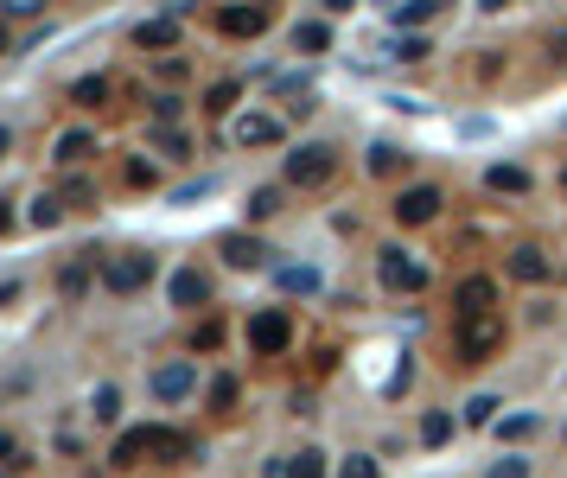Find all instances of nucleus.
I'll return each instance as SVG.
<instances>
[{"label":"nucleus","mask_w":567,"mask_h":478,"mask_svg":"<svg viewBox=\"0 0 567 478\" xmlns=\"http://www.w3.org/2000/svg\"><path fill=\"white\" fill-rule=\"evenodd\" d=\"M332 173H338V147H325V141H306L287 153V185H300V192L332 185Z\"/></svg>","instance_id":"1"},{"label":"nucleus","mask_w":567,"mask_h":478,"mask_svg":"<svg viewBox=\"0 0 567 478\" xmlns=\"http://www.w3.org/2000/svg\"><path fill=\"white\" fill-rule=\"evenodd\" d=\"M504 345V319L497 313H459V364H485Z\"/></svg>","instance_id":"2"},{"label":"nucleus","mask_w":567,"mask_h":478,"mask_svg":"<svg viewBox=\"0 0 567 478\" xmlns=\"http://www.w3.org/2000/svg\"><path fill=\"white\" fill-rule=\"evenodd\" d=\"M153 255L147 249H122V255H109V262H102V287H109V294H141V287L153 281Z\"/></svg>","instance_id":"3"},{"label":"nucleus","mask_w":567,"mask_h":478,"mask_svg":"<svg viewBox=\"0 0 567 478\" xmlns=\"http://www.w3.org/2000/svg\"><path fill=\"white\" fill-rule=\"evenodd\" d=\"M287 345H294V319H287L281 306H268V313L249 319V351L255 357H281Z\"/></svg>","instance_id":"4"},{"label":"nucleus","mask_w":567,"mask_h":478,"mask_svg":"<svg viewBox=\"0 0 567 478\" xmlns=\"http://www.w3.org/2000/svg\"><path fill=\"white\" fill-rule=\"evenodd\" d=\"M389 211H395V224H408V230L434 224V217H440V192H434V185H408V192H395Z\"/></svg>","instance_id":"5"},{"label":"nucleus","mask_w":567,"mask_h":478,"mask_svg":"<svg viewBox=\"0 0 567 478\" xmlns=\"http://www.w3.org/2000/svg\"><path fill=\"white\" fill-rule=\"evenodd\" d=\"M383 287H395V294H421V287H427V268H421L408 249H383Z\"/></svg>","instance_id":"6"},{"label":"nucleus","mask_w":567,"mask_h":478,"mask_svg":"<svg viewBox=\"0 0 567 478\" xmlns=\"http://www.w3.org/2000/svg\"><path fill=\"white\" fill-rule=\"evenodd\" d=\"M217 32H230V39H262L268 32V0H255V7H217Z\"/></svg>","instance_id":"7"},{"label":"nucleus","mask_w":567,"mask_h":478,"mask_svg":"<svg viewBox=\"0 0 567 478\" xmlns=\"http://www.w3.org/2000/svg\"><path fill=\"white\" fill-rule=\"evenodd\" d=\"M192 389H198V370L192 364H160V370H153V396H160V402H185Z\"/></svg>","instance_id":"8"},{"label":"nucleus","mask_w":567,"mask_h":478,"mask_svg":"<svg viewBox=\"0 0 567 478\" xmlns=\"http://www.w3.org/2000/svg\"><path fill=\"white\" fill-rule=\"evenodd\" d=\"M134 45H141V51H173V45H179V13L141 20V26H134Z\"/></svg>","instance_id":"9"},{"label":"nucleus","mask_w":567,"mask_h":478,"mask_svg":"<svg viewBox=\"0 0 567 478\" xmlns=\"http://www.w3.org/2000/svg\"><path fill=\"white\" fill-rule=\"evenodd\" d=\"M236 147H274L281 141V122H274V115H236Z\"/></svg>","instance_id":"10"},{"label":"nucleus","mask_w":567,"mask_h":478,"mask_svg":"<svg viewBox=\"0 0 567 478\" xmlns=\"http://www.w3.org/2000/svg\"><path fill=\"white\" fill-rule=\"evenodd\" d=\"M459 313H497V281L491 275L459 281Z\"/></svg>","instance_id":"11"},{"label":"nucleus","mask_w":567,"mask_h":478,"mask_svg":"<svg viewBox=\"0 0 567 478\" xmlns=\"http://www.w3.org/2000/svg\"><path fill=\"white\" fill-rule=\"evenodd\" d=\"M223 262H230V268H268V249L262 243H255V236H223Z\"/></svg>","instance_id":"12"},{"label":"nucleus","mask_w":567,"mask_h":478,"mask_svg":"<svg viewBox=\"0 0 567 478\" xmlns=\"http://www.w3.org/2000/svg\"><path fill=\"white\" fill-rule=\"evenodd\" d=\"M90 153H96V134L90 128H71V134H58V153H51V160H58V166H83Z\"/></svg>","instance_id":"13"},{"label":"nucleus","mask_w":567,"mask_h":478,"mask_svg":"<svg viewBox=\"0 0 567 478\" xmlns=\"http://www.w3.org/2000/svg\"><path fill=\"white\" fill-rule=\"evenodd\" d=\"M211 300V281L198 275V268H179L173 275V306H204Z\"/></svg>","instance_id":"14"},{"label":"nucleus","mask_w":567,"mask_h":478,"mask_svg":"<svg viewBox=\"0 0 567 478\" xmlns=\"http://www.w3.org/2000/svg\"><path fill=\"white\" fill-rule=\"evenodd\" d=\"M510 275H517V281H548V255H542L536 243L510 249Z\"/></svg>","instance_id":"15"},{"label":"nucleus","mask_w":567,"mask_h":478,"mask_svg":"<svg viewBox=\"0 0 567 478\" xmlns=\"http://www.w3.org/2000/svg\"><path fill=\"white\" fill-rule=\"evenodd\" d=\"M153 453V428H134V434H122V440H115V466H141V459Z\"/></svg>","instance_id":"16"},{"label":"nucleus","mask_w":567,"mask_h":478,"mask_svg":"<svg viewBox=\"0 0 567 478\" xmlns=\"http://www.w3.org/2000/svg\"><path fill=\"white\" fill-rule=\"evenodd\" d=\"M153 453H160L166 466H179V459H192L198 447H192V440H185L179 428H153Z\"/></svg>","instance_id":"17"},{"label":"nucleus","mask_w":567,"mask_h":478,"mask_svg":"<svg viewBox=\"0 0 567 478\" xmlns=\"http://www.w3.org/2000/svg\"><path fill=\"white\" fill-rule=\"evenodd\" d=\"M71 102H77V109H102V102H109V77H77L71 83Z\"/></svg>","instance_id":"18"},{"label":"nucleus","mask_w":567,"mask_h":478,"mask_svg":"<svg viewBox=\"0 0 567 478\" xmlns=\"http://www.w3.org/2000/svg\"><path fill=\"white\" fill-rule=\"evenodd\" d=\"M485 185H491V192H529V173H523V166H504V160H497L491 173H485Z\"/></svg>","instance_id":"19"},{"label":"nucleus","mask_w":567,"mask_h":478,"mask_svg":"<svg viewBox=\"0 0 567 478\" xmlns=\"http://www.w3.org/2000/svg\"><path fill=\"white\" fill-rule=\"evenodd\" d=\"M274 281H281V294H319L313 268H274Z\"/></svg>","instance_id":"20"},{"label":"nucleus","mask_w":567,"mask_h":478,"mask_svg":"<svg viewBox=\"0 0 567 478\" xmlns=\"http://www.w3.org/2000/svg\"><path fill=\"white\" fill-rule=\"evenodd\" d=\"M325 45H332L325 20H306V26H294V51H306V58H313V51H325Z\"/></svg>","instance_id":"21"},{"label":"nucleus","mask_w":567,"mask_h":478,"mask_svg":"<svg viewBox=\"0 0 567 478\" xmlns=\"http://www.w3.org/2000/svg\"><path fill=\"white\" fill-rule=\"evenodd\" d=\"M395 166H408V153H402V147H389V141H376V147H370V173H376V179H389Z\"/></svg>","instance_id":"22"},{"label":"nucleus","mask_w":567,"mask_h":478,"mask_svg":"<svg viewBox=\"0 0 567 478\" xmlns=\"http://www.w3.org/2000/svg\"><path fill=\"white\" fill-rule=\"evenodd\" d=\"M421 440H427V447H446V440H453V415H446V408L421 415Z\"/></svg>","instance_id":"23"},{"label":"nucleus","mask_w":567,"mask_h":478,"mask_svg":"<svg viewBox=\"0 0 567 478\" xmlns=\"http://www.w3.org/2000/svg\"><path fill=\"white\" fill-rule=\"evenodd\" d=\"M26 217H32V230H51V224L64 217V198H51V192H45V198H32V211H26Z\"/></svg>","instance_id":"24"},{"label":"nucleus","mask_w":567,"mask_h":478,"mask_svg":"<svg viewBox=\"0 0 567 478\" xmlns=\"http://www.w3.org/2000/svg\"><path fill=\"white\" fill-rule=\"evenodd\" d=\"M389 58L421 64V58H427V39H421V32H402V39H389Z\"/></svg>","instance_id":"25"},{"label":"nucleus","mask_w":567,"mask_h":478,"mask_svg":"<svg viewBox=\"0 0 567 478\" xmlns=\"http://www.w3.org/2000/svg\"><path fill=\"white\" fill-rule=\"evenodd\" d=\"M319 472H325V453L319 447H306V453L287 459V478H319Z\"/></svg>","instance_id":"26"},{"label":"nucleus","mask_w":567,"mask_h":478,"mask_svg":"<svg viewBox=\"0 0 567 478\" xmlns=\"http://www.w3.org/2000/svg\"><path fill=\"white\" fill-rule=\"evenodd\" d=\"M536 428H542L536 415H504V421H497V434H504V440H536Z\"/></svg>","instance_id":"27"},{"label":"nucleus","mask_w":567,"mask_h":478,"mask_svg":"<svg viewBox=\"0 0 567 478\" xmlns=\"http://www.w3.org/2000/svg\"><path fill=\"white\" fill-rule=\"evenodd\" d=\"M497 408H504L497 396H472V402H466V421H472V428H491V421H497Z\"/></svg>","instance_id":"28"},{"label":"nucleus","mask_w":567,"mask_h":478,"mask_svg":"<svg viewBox=\"0 0 567 478\" xmlns=\"http://www.w3.org/2000/svg\"><path fill=\"white\" fill-rule=\"evenodd\" d=\"M90 415L102 421V428H109V421H115V415H122V396H115V389H109V383H102V389H96V402H90Z\"/></svg>","instance_id":"29"},{"label":"nucleus","mask_w":567,"mask_h":478,"mask_svg":"<svg viewBox=\"0 0 567 478\" xmlns=\"http://www.w3.org/2000/svg\"><path fill=\"white\" fill-rule=\"evenodd\" d=\"M434 7H440V0H402V7H395V20H402V26H421V20H434Z\"/></svg>","instance_id":"30"},{"label":"nucleus","mask_w":567,"mask_h":478,"mask_svg":"<svg viewBox=\"0 0 567 478\" xmlns=\"http://www.w3.org/2000/svg\"><path fill=\"white\" fill-rule=\"evenodd\" d=\"M274 211H281V192H274V185H262V192L249 198V217H274Z\"/></svg>","instance_id":"31"},{"label":"nucleus","mask_w":567,"mask_h":478,"mask_svg":"<svg viewBox=\"0 0 567 478\" xmlns=\"http://www.w3.org/2000/svg\"><path fill=\"white\" fill-rule=\"evenodd\" d=\"M179 109H185L179 96H153V122H160V128H173V122H179Z\"/></svg>","instance_id":"32"},{"label":"nucleus","mask_w":567,"mask_h":478,"mask_svg":"<svg viewBox=\"0 0 567 478\" xmlns=\"http://www.w3.org/2000/svg\"><path fill=\"white\" fill-rule=\"evenodd\" d=\"M338 478H376V459L370 453H351L345 466H338Z\"/></svg>","instance_id":"33"},{"label":"nucleus","mask_w":567,"mask_h":478,"mask_svg":"<svg viewBox=\"0 0 567 478\" xmlns=\"http://www.w3.org/2000/svg\"><path fill=\"white\" fill-rule=\"evenodd\" d=\"M211 408H236V377H217L211 383Z\"/></svg>","instance_id":"34"},{"label":"nucleus","mask_w":567,"mask_h":478,"mask_svg":"<svg viewBox=\"0 0 567 478\" xmlns=\"http://www.w3.org/2000/svg\"><path fill=\"white\" fill-rule=\"evenodd\" d=\"M230 102H236V83H217V90L204 96V109H211V115H223V109H230Z\"/></svg>","instance_id":"35"},{"label":"nucleus","mask_w":567,"mask_h":478,"mask_svg":"<svg viewBox=\"0 0 567 478\" xmlns=\"http://www.w3.org/2000/svg\"><path fill=\"white\" fill-rule=\"evenodd\" d=\"M204 192H217V179H198V185H179V192H173V204H198Z\"/></svg>","instance_id":"36"},{"label":"nucleus","mask_w":567,"mask_h":478,"mask_svg":"<svg viewBox=\"0 0 567 478\" xmlns=\"http://www.w3.org/2000/svg\"><path fill=\"white\" fill-rule=\"evenodd\" d=\"M0 7H7V20H32V13H39L45 0H0Z\"/></svg>","instance_id":"37"},{"label":"nucleus","mask_w":567,"mask_h":478,"mask_svg":"<svg viewBox=\"0 0 567 478\" xmlns=\"http://www.w3.org/2000/svg\"><path fill=\"white\" fill-rule=\"evenodd\" d=\"M491 478H529V459H497Z\"/></svg>","instance_id":"38"},{"label":"nucleus","mask_w":567,"mask_h":478,"mask_svg":"<svg viewBox=\"0 0 567 478\" xmlns=\"http://www.w3.org/2000/svg\"><path fill=\"white\" fill-rule=\"evenodd\" d=\"M128 185H160V173H153L147 160H128Z\"/></svg>","instance_id":"39"},{"label":"nucleus","mask_w":567,"mask_h":478,"mask_svg":"<svg viewBox=\"0 0 567 478\" xmlns=\"http://www.w3.org/2000/svg\"><path fill=\"white\" fill-rule=\"evenodd\" d=\"M0 459H13V466H26V459H20V447H13L7 434H0Z\"/></svg>","instance_id":"40"},{"label":"nucleus","mask_w":567,"mask_h":478,"mask_svg":"<svg viewBox=\"0 0 567 478\" xmlns=\"http://www.w3.org/2000/svg\"><path fill=\"white\" fill-rule=\"evenodd\" d=\"M7 230H13V204L0 198V236H7Z\"/></svg>","instance_id":"41"},{"label":"nucleus","mask_w":567,"mask_h":478,"mask_svg":"<svg viewBox=\"0 0 567 478\" xmlns=\"http://www.w3.org/2000/svg\"><path fill=\"white\" fill-rule=\"evenodd\" d=\"M357 7V0H325V13H351Z\"/></svg>","instance_id":"42"},{"label":"nucleus","mask_w":567,"mask_h":478,"mask_svg":"<svg viewBox=\"0 0 567 478\" xmlns=\"http://www.w3.org/2000/svg\"><path fill=\"white\" fill-rule=\"evenodd\" d=\"M478 7H485V13H504V7H510V0H478Z\"/></svg>","instance_id":"43"},{"label":"nucleus","mask_w":567,"mask_h":478,"mask_svg":"<svg viewBox=\"0 0 567 478\" xmlns=\"http://www.w3.org/2000/svg\"><path fill=\"white\" fill-rule=\"evenodd\" d=\"M7 147H13V134H7V128H0V160H7Z\"/></svg>","instance_id":"44"},{"label":"nucleus","mask_w":567,"mask_h":478,"mask_svg":"<svg viewBox=\"0 0 567 478\" xmlns=\"http://www.w3.org/2000/svg\"><path fill=\"white\" fill-rule=\"evenodd\" d=\"M555 51H567V26H561V32H555Z\"/></svg>","instance_id":"45"},{"label":"nucleus","mask_w":567,"mask_h":478,"mask_svg":"<svg viewBox=\"0 0 567 478\" xmlns=\"http://www.w3.org/2000/svg\"><path fill=\"white\" fill-rule=\"evenodd\" d=\"M0 51H7V26H0Z\"/></svg>","instance_id":"46"},{"label":"nucleus","mask_w":567,"mask_h":478,"mask_svg":"<svg viewBox=\"0 0 567 478\" xmlns=\"http://www.w3.org/2000/svg\"><path fill=\"white\" fill-rule=\"evenodd\" d=\"M440 7H446V0H440Z\"/></svg>","instance_id":"47"}]
</instances>
